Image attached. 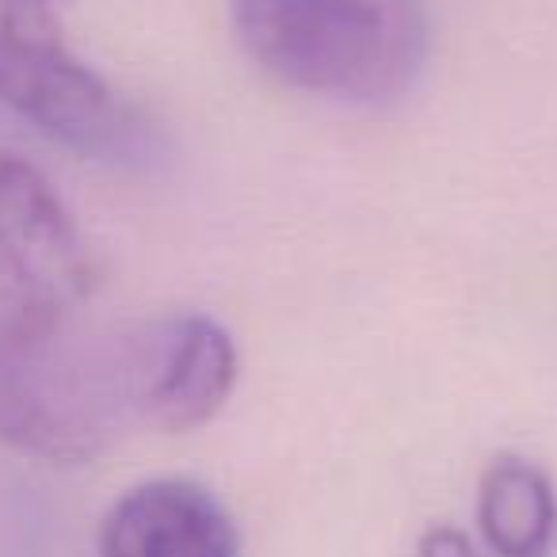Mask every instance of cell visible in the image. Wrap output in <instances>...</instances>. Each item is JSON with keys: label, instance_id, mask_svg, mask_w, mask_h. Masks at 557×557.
Returning <instances> with one entry per match:
<instances>
[{"label": "cell", "instance_id": "1", "mask_svg": "<svg viewBox=\"0 0 557 557\" xmlns=\"http://www.w3.org/2000/svg\"><path fill=\"white\" fill-rule=\"evenodd\" d=\"M146 321L81 329L77 318L24 321L0 310V440L24 455L77 466L123 428L141 424Z\"/></svg>", "mask_w": 557, "mask_h": 557}, {"label": "cell", "instance_id": "2", "mask_svg": "<svg viewBox=\"0 0 557 557\" xmlns=\"http://www.w3.org/2000/svg\"><path fill=\"white\" fill-rule=\"evenodd\" d=\"M240 47L278 85L341 103H386L420 81V0H230Z\"/></svg>", "mask_w": 557, "mask_h": 557}, {"label": "cell", "instance_id": "3", "mask_svg": "<svg viewBox=\"0 0 557 557\" xmlns=\"http://www.w3.org/2000/svg\"><path fill=\"white\" fill-rule=\"evenodd\" d=\"M0 103L92 161L146 164L157 134L62 39L50 12L0 16Z\"/></svg>", "mask_w": 557, "mask_h": 557}, {"label": "cell", "instance_id": "4", "mask_svg": "<svg viewBox=\"0 0 557 557\" xmlns=\"http://www.w3.org/2000/svg\"><path fill=\"white\" fill-rule=\"evenodd\" d=\"M92 283V256L54 184L24 157L0 153V310L70 321Z\"/></svg>", "mask_w": 557, "mask_h": 557}, {"label": "cell", "instance_id": "5", "mask_svg": "<svg viewBox=\"0 0 557 557\" xmlns=\"http://www.w3.org/2000/svg\"><path fill=\"white\" fill-rule=\"evenodd\" d=\"M237 386V348L207 313L149 321L146 428L191 432L225 409Z\"/></svg>", "mask_w": 557, "mask_h": 557}, {"label": "cell", "instance_id": "6", "mask_svg": "<svg viewBox=\"0 0 557 557\" xmlns=\"http://www.w3.org/2000/svg\"><path fill=\"white\" fill-rule=\"evenodd\" d=\"M237 523L207 485L153 478L123 493L100 527V557H237Z\"/></svg>", "mask_w": 557, "mask_h": 557}, {"label": "cell", "instance_id": "7", "mask_svg": "<svg viewBox=\"0 0 557 557\" xmlns=\"http://www.w3.org/2000/svg\"><path fill=\"white\" fill-rule=\"evenodd\" d=\"M478 527L496 557H546L557 539L549 473L523 455H496L478 481Z\"/></svg>", "mask_w": 557, "mask_h": 557}, {"label": "cell", "instance_id": "8", "mask_svg": "<svg viewBox=\"0 0 557 557\" xmlns=\"http://www.w3.org/2000/svg\"><path fill=\"white\" fill-rule=\"evenodd\" d=\"M417 557H478V549H473V542L466 539L458 527L440 523V527H432V531H424Z\"/></svg>", "mask_w": 557, "mask_h": 557}, {"label": "cell", "instance_id": "9", "mask_svg": "<svg viewBox=\"0 0 557 557\" xmlns=\"http://www.w3.org/2000/svg\"><path fill=\"white\" fill-rule=\"evenodd\" d=\"M20 12H50V0H0V16H20Z\"/></svg>", "mask_w": 557, "mask_h": 557}]
</instances>
